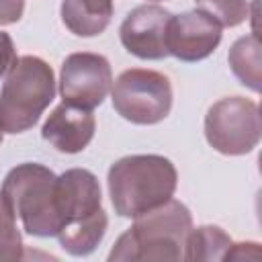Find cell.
I'll return each instance as SVG.
<instances>
[{
  "mask_svg": "<svg viewBox=\"0 0 262 262\" xmlns=\"http://www.w3.org/2000/svg\"><path fill=\"white\" fill-rule=\"evenodd\" d=\"M106 184L115 213L135 219L172 199L178 186V172L164 156L133 154L108 168Z\"/></svg>",
  "mask_w": 262,
  "mask_h": 262,
  "instance_id": "obj_1",
  "label": "cell"
},
{
  "mask_svg": "<svg viewBox=\"0 0 262 262\" xmlns=\"http://www.w3.org/2000/svg\"><path fill=\"white\" fill-rule=\"evenodd\" d=\"M192 229L188 207L168 199L160 207L135 217V223L119 235L108 262L129 260H182L184 239Z\"/></svg>",
  "mask_w": 262,
  "mask_h": 262,
  "instance_id": "obj_2",
  "label": "cell"
},
{
  "mask_svg": "<svg viewBox=\"0 0 262 262\" xmlns=\"http://www.w3.org/2000/svg\"><path fill=\"white\" fill-rule=\"evenodd\" d=\"M55 98L51 66L37 55H23L0 88V131L25 133L37 125L43 111Z\"/></svg>",
  "mask_w": 262,
  "mask_h": 262,
  "instance_id": "obj_3",
  "label": "cell"
},
{
  "mask_svg": "<svg viewBox=\"0 0 262 262\" xmlns=\"http://www.w3.org/2000/svg\"><path fill=\"white\" fill-rule=\"evenodd\" d=\"M2 194L29 235H57L61 221L57 213V176L53 170L37 162L18 164L4 176Z\"/></svg>",
  "mask_w": 262,
  "mask_h": 262,
  "instance_id": "obj_4",
  "label": "cell"
},
{
  "mask_svg": "<svg viewBox=\"0 0 262 262\" xmlns=\"http://www.w3.org/2000/svg\"><path fill=\"white\" fill-rule=\"evenodd\" d=\"M113 108L133 125H156L172 111V84L156 70L131 68L119 74L111 88Z\"/></svg>",
  "mask_w": 262,
  "mask_h": 262,
  "instance_id": "obj_5",
  "label": "cell"
},
{
  "mask_svg": "<svg viewBox=\"0 0 262 262\" xmlns=\"http://www.w3.org/2000/svg\"><path fill=\"white\" fill-rule=\"evenodd\" d=\"M262 135L260 108L244 96H225L209 106L205 115L207 143L223 156H246Z\"/></svg>",
  "mask_w": 262,
  "mask_h": 262,
  "instance_id": "obj_6",
  "label": "cell"
},
{
  "mask_svg": "<svg viewBox=\"0 0 262 262\" xmlns=\"http://www.w3.org/2000/svg\"><path fill=\"white\" fill-rule=\"evenodd\" d=\"M113 86V70L104 55L70 53L59 70V96L66 104L92 111L104 102Z\"/></svg>",
  "mask_w": 262,
  "mask_h": 262,
  "instance_id": "obj_7",
  "label": "cell"
},
{
  "mask_svg": "<svg viewBox=\"0 0 262 262\" xmlns=\"http://www.w3.org/2000/svg\"><path fill=\"white\" fill-rule=\"evenodd\" d=\"M223 27L207 12L192 8L182 14H172L168 23V55L192 63L209 57L221 43Z\"/></svg>",
  "mask_w": 262,
  "mask_h": 262,
  "instance_id": "obj_8",
  "label": "cell"
},
{
  "mask_svg": "<svg viewBox=\"0 0 262 262\" xmlns=\"http://www.w3.org/2000/svg\"><path fill=\"white\" fill-rule=\"evenodd\" d=\"M172 12L160 4H141L133 8L119 27L123 47L139 59L168 57V23Z\"/></svg>",
  "mask_w": 262,
  "mask_h": 262,
  "instance_id": "obj_9",
  "label": "cell"
},
{
  "mask_svg": "<svg viewBox=\"0 0 262 262\" xmlns=\"http://www.w3.org/2000/svg\"><path fill=\"white\" fill-rule=\"evenodd\" d=\"M98 178L86 168H70L57 176V213L61 227L78 223L102 207ZM59 227V229H61Z\"/></svg>",
  "mask_w": 262,
  "mask_h": 262,
  "instance_id": "obj_10",
  "label": "cell"
},
{
  "mask_svg": "<svg viewBox=\"0 0 262 262\" xmlns=\"http://www.w3.org/2000/svg\"><path fill=\"white\" fill-rule=\"evenodd\" d=\"M96 131V119L90 111L61 102L41 127V137L61 154H80L88 147Z\"/></svg>",
  "mask_w": 262,
  "mask_h": 262,
  "instance_id": "obj_11",
  "label": "cell"
},
{
  "mask_svg": "<svg viewBox=\"0 0 262 262\" xmlns=\"http://www.w3.org/2000/svg\"><path fill=\"white\" fill-rule=\"evenodd\" d=\"M113 0H61L59 16L63 27L76 37H96L111 25Z\"/></svg>",
  "mask_w": 262,
  "mask_h": 262,
  "instance_id": "obj_12",
  "label": "cell"
},
{
  "mask_svg": "<svg viewBox=\"0 0 262 262\" xmlns=\"http://www.w3.org/2000/svg\"><path fill=\"white\" fill-rule=\"evenodd\" d=\"M106 227H108V217H106L104 209H100L94 215H90L78 223L61 227L55 237L59 239V246L70 256H88L102 242Z\"/></svg>",
  "mask_w": 262,
  "mask_h": 262,
  "instance_id": "obj_13",
  "label": "cell"
},
{
  "mask_svg": "<svg viewBox=\"0 0 262 262\" xmlns=\"http://www.w3.org/2000/svg\"><path fill=\"white\" fill-rule=\"evenodd\" d=\"M229 68L233 76L252 92L262 88V57H260V39L256 33L239 37L233 41L227 53Z\"/></svg>",
  "mask_w": 262,
  "mask_h": 262,
  "instance_id": "obj_14",
  "label": "cell"
},
{
  "mask_svg": "<svg viewBox=\"0 0 262 262\" xmlns=\"http://www.w3.org/2000/svg\"><path fill=\"white\" fill-rule=\"evenodd\" d=\"M231 246V237L219 225L192 227L184 239L182 260H223V254Z\"/></svg>",
  "mask_w": 262,
  "mask_h": 262,
  "instance_id": "obj_15",
  "label": "cell"
},
{
  "mask_svg": "<svg viewBox=\"0 0 262 262\" xmlns=\"http://www.w3.org/2000/svg\"><path fill=\"white\" fill-rule=\"evenodd\" d=\"M23 258V235L16 227V215L0 190V262Z\"/></svg>",
  "mask_w": 262,
  "mask_h": 262,
  "instance_id": "obj_16",
  "label": "cell"
},
{
  "mask_svg": "<svg viewBox=\"0 0 262 262\" xmlns=\"http://www.w3.org/2000/svg\"><path fill=\"white\" fill-rule=\"evenodd\" d=\"M196 8L213 16L221 27H237L250 18L248 0H194Z\"/></svg>",
  "mask_w": 262,
  "mask_h": 262,
  "instance_id": "obj_17",
  "label": "cell"
},
{
  "mask_svg": "<svg viewBox=\"0 0 262 262\" xmlns=\"http://www.w3.org/2000/svg\"><path fill=\"white\" fill-rule=\"evenodd\" d=\"M260 244L256 242H239L227 248V252L223 254V260H260Z\"/></svg>",
  "mask_w": 262,
  "mask_h": 262,
  "instance_id": "obj_18",
  "label": "cell"
},
{
  "mask_svg": "<svg viewBox=\"0 0 262 262\" xmlns=\"http://www.w3.org/2000/svg\"><path fill=\"white\" fill-rule=\"evenodd\" d=\"M16 47L8 33L0 31V78H4L16 63Z\"/></svg>",
  "mask_w": 262,
  "mask_h": 262,
  "instance_id": "obj_19",
  "label": "cell"
},
{
  "mask_svg": "<svg viewBox=\"0 0 262 262\" xmlns=\"http://www.w3.org/2000/svg\"><path fill=\"white\" fill-rule=\"evenodd\" d=\"M25 12V0H0V27L14 25Z\"/></svg>",
  "mask_w": 262,
  "mask_h": 262,
  "instance_id": "obj_20",
  "label": "cell"
},
{
  "mask_svg": "<svg viewBox=\"0 0 262 262\" xmlns=\"http://www.w3.org/2000/svg\"><path fill=\"white\" fill-rule=\"evenodd\" d=\"M0 143H2V131H0Z\"/></svg>",
  "mask_w": 262,
  "mask_h": 262,
  "instance_id": "obj_21",
  "label": "cell"
},
{
  "mask_svg": "<svg viewBox=\"0 0 262 262\" xmlns=\"http://www.w3.org/2000/svg\"><path fill=\"white\" fill-rule=\"evenodd\" d=\"M149 2H160V0H149Z\"/></svg>",
  "mask_w": 262,
  "mask_h": 262,
  "instance_id": "obj_22",
  "label": "cell"
}]
</instances>
